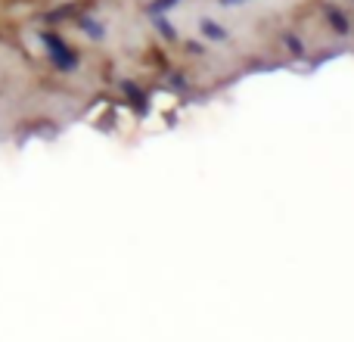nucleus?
<instances>
[{
  "instance_id": "obj_1",
  "label": "nucleus",
  "mask_w": 354,
  "mask_h": 342,
  "mask_svg": "<svg viewBox=\"0 0 354 342\" xmlns=\"http://www.w3.org/2000/svg\"><path fill=\"white\" fill-rule=\"evenodd\" d=\"M41 44H44V50H47L50 62H53L59 72H72V69H78V53H75L59 35H53V31H41Z\"/></svg>"
},
{
  "instance_id": "obj_2",
  "label": "nucleus",
  "mask_w": 354,
  "mask_h": 342,
  "mask_svg": "<svg viewBox=\"0 0 354 342\" xmlns=\"http://www.w3.org/2000/svg\"><path fill=\"white\" fill-rule=\"evenodd\" d=\"M124 93H128V100H131V103H137V109H147V97H143V91H140V87H137V84H131V81H124Z\"/></svg>"
},
{
  "instance_id": "obj_3",
  "label": "nucleus",
  "mask_w": 354,
  "mask_h": 342,
  "mask_svg": "<svg viewBox=\"0 0 354 342\" xmlns=\"http://www.w3.org/2000/svg\"><path fill=\"white\" fill-rule=\"evenodd\" d=\"M326 19H330V25L339 31V35H348V22H345V16L339 10H330L326 12Z\"/></svg>"
},
{
  "instance_id": "obj_4",
  "label": "nucleus",
  "mask_w": 354,
  "mask_h": 342,
  "mask_svg": "<svg viewBox=\"0 0 354 342\" xmlns=\"http://www.w3.org/2000/svg\"><path fill=\"white\" fill-rule=\"evenodd\" d=\"M78 25H81V28H84L91 37H103V25H100V22H93L91 16H81V19H78Z\"/></svg>"
},
{
  "instance_id": "obj_5",
  "label": "nucleus",
  "mask_w": 354,
  "mask_h": 342,
  "mask_svg": "<svg viewBox=\"0 0 354 342\" xmlns=\"http://www.w3.org/2000/svg\"><path fill=\"white\" fill-rule=\"evenodd\" d=\"M66 16H75V6H59V10H50L44 16V22H62Z\"/></svg>"
},
{
  "instance_id": "obj_6",
  "label": "nucleus",
  "mask_w": 354,
  "mask_h": 342,
  "mask_svg": "<svg viewBox=\"0 0 354 342\" xmlns=\"http://www.w3.org/2000/svg\"><path fill=\"white\" fill-rule=\"evenodd\" d=\"M202 31H205L208 37H214V41H221V37H224V28H218V25L208 22V19H202Z\"/></svg>"
},
{
  "instance_id": "obj_7",
  "label": "nucleus",
  "mask_w": 354,
  "mask_h": 342,
  "mask_svg": "<svg viewBox=\"0 0 354 342\" xmlns=\"http://www.w3.org/2000/svg\"><path fill=\"white\" fill-rule=\"evenodd\" d=\"M153 22H156V28H159V31H162V35H165V37H168V41H174V28H171V25H168V22H165V19H162V16H156V19H153Z\"/></svg>"
},
{
  "instance_id": "obj_8",
  "label": "nucleus",
  "mask_w": 354,
  "mask_h": 342,
  "mask_svg": "<svg viewBox=\"0 0 354 342\" xmlns=\"http://www.w3.org/2000/svg\"><path fill=\"white\" fill-rule=\"evenodd\" d=\"M174 3H177V0H156L149 10H153V12H162V10H168V6H174Z\"/></svg>"
},
{
  "instance_id": "obj_9",
  "label": "nucleus",
  "mask_w": 354,
  "mask_h": 342,
  "mask_svg": "<svg viewBox=\"0 0 354 342\" xmlns=\"http://www.w3.org/2000/svg\"><path fill=\"white\" fill-rule=\"evenodd\" d=\"M286 44H289V50H292V53H301V44L295 41L292 35H286Z\"/></svg>"
},
{
  "instance_id": "obj_10",
  "label": "nucleus",
  "mask_w": 354,
  "mask_h": 342,
  "mask_svg": "<svg viewBox=\"0 0 354 342\" xmlns=\"http://www.w3.org/2000/svg\"><path fill=\"white\" fill-rule=\"evenodd\" d=\"M221 3H239V0H221Z\"/></svg>"
}]
</instances>
